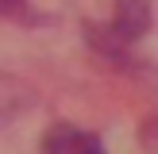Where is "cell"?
I'll use <instances>...</instances> for the list:
<instances>
[{"instance_id":"3","label":"cell","mask_w":158,"mask_h":154,"mask_svg":"<svg viewBox=\"0 0 158 154\" xmlns=\"http://www.w3.org/2000/svg\"><path fill=\"white\" fill-rule=\"evenodd\" d=\"M27 108H31V92L23 89V85L0 77V127H4V123H12V120H19Z\"/></svg>"},{"instance_id":"4","label":"cell","mask_w":158,"mask_h":154,"mask_svg":"<svg viewBox=\"0 0 158 154\" xmlns=\"http://www.w3.org/2000/svg\"><path fill=\"white\" fill-rule=\"evenodd\" d=\"M23 4H27V0H0V15H15V12H23Z\"/></svg>"},{"instance_id":"2","label":"cell","mask_w":158,"mask_h":154,"mask_svg":"<svg viewBox=\"0 0 158 154\" xmlns=\"http://www.w3.org/2000/svg\"><path fill=\"white\" fill-rule=\"evenodd\" d=\"M147 23H151V4L147 0H116V27H112V35L123 46L135 43L147 31Z\"/></svg>"},{"instance_id":"1","label":"cell","mask_w":158,"mask_h":154,"mask_svg":"<svg viewBox=\"0 0 158 154\" xmlns=\"http://www.w3.org/2000/svg\"><path fill=\"white\" fill-rule=\"evenodd\" d=\"M39 154H104L97 135L81 127H69V123H54L50 131L43 135V150Z\"/></svg>"}]
</instances>
